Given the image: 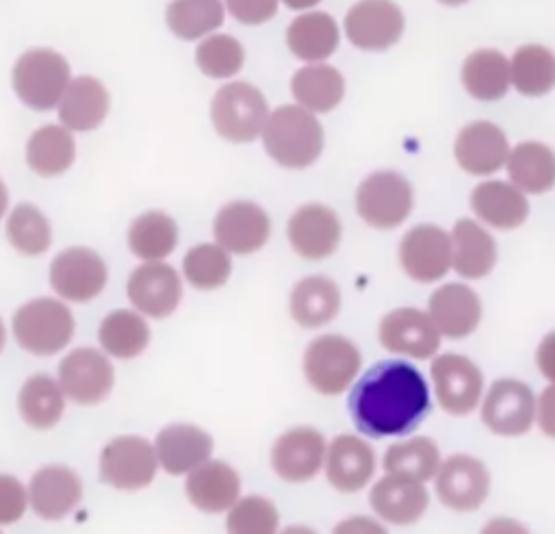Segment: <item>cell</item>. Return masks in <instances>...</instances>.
I'll use <instances>...</instances> for the list:
<instances>
[{
    "label": "cell",
    "instance_id": "obj_32",
    "mask_svg": "<svg viewBox=\"0 0 555 534\" xmlns=\"http://www.w3.org/2000/svg\"><path fill=\"white\" fill-rule=\"evenodd\" d=\"M286 43L297 59L317 63L334 54L338 48V26L332 15L312 11L291 22L286 30Z\"/></svg>",
    "mask_w": 555,
    "mask_h": 534
},
{
    "label": "cell",
    "instance_id": "obj_11",
    "mask_svg": "<svg viewBox=\"0 0 555 534\" xmlns=\"http://www.w3.org/2000/svg\"><path fill=\"white\" fill-rule=\"evenodd\" d=\"M451 234L434 224L410 228L399 243V260L403 271L416 282H436L451 267Z\"/></svg>",
    "mask_w": 555,
    "mask_h": 534
},
{
    "label": "cell",
    "instance_id": "obj_42",
    "mask_svg": "<svg viewBox=\"0 0 555 534\" xmlns=\"http://www.w3.org/2000/svg\"><path fill=\"white\" fill-rule=\"evenodd\" d=\"M169 30L180 39H199L223 24L221 0H173L165 11Z\"/></svg>",
    "mask_w": 555,
    "mask_h": 534
},
{
    "label": "cell",
    "instance_id": "obj_6",
    "mask_svg": "<svg viewBox=\"0 0 555 534\" xmlns=\"http://www.w3.org/2000/svg\"><path fill=\"white\" fill-rule=\"evenodd\" d=\"M360 363V352L349 339L323 334L304 352V376L317 393L338 395L356 380Z\"/></svg>",
    "mask_w": 555,
    "mask_h": 534
},
{
    "label": "cell",
    "instance_id": "obj_12",
    "mask_svg": "<svg viewBox=\"0 0 555 534\" xmlns=\"http://www.w3.org/2000/svg\"><path fill=\"white\" fill-rule=\"evenodd\" d=\"M403 13L392 0H360L345 17V33L360 50H388L403 35Z\"/></svg>",
    "mask_w": 555,
    "mask_h": 534
},
{
    "label": "cell",
    "instance_id": "obj_43",
    "mask_svg": "<svg viewBox=\"0 0 555 534\" xmlns=\"http://www.w3.org/2000/svg\"><path fill=\"white\" fill-rule=\"evenodd\" d=\"M182 271L195 289L210 291L228 282L232 260L228 250H223L219 243H199L184 254Z\"/></svg>",
    "mask_w": 555,
    "mask_h": 534
},
{
    "label": "cell",
    "instance_id": "obj_36",
    "mask_svg": "<svg viewBox=\"0 0 555 534\" xmlns=\"http://www.w3.org/2000/svg\"><path fill=\"white\" fill-rule=\"evenodd\" d=\"M291 91L299 106L314 113H327L343 100L345 80L336 67L319 63L297 69L291 80Z\"/></svg>",
    "mask_w": 555,
    "mask_h": 534
},
{
    "label": "cell",
    "instance_id": "obj_34",
    "mask_svg": "<svg viewBox=\"0 0 555 534\" xmlns=\"http://www.w3.org/2000/svg\"><path fill=\"white\" fill-rule=\"evenodd\" d=\"M512 182L527 193H544L555 185V152L538 141H522L507 154Z\"/></svg>",
    "mask_w": 555,
    "mask_h": 534
},
{
    "label": "cell",
    "instance_id": "obj_7",
    "mask_svg": "<svg viewBox=\"0 0 555 534\" xmlns=\"http://www.w3.org/2000/svg\"><path fill=\"white\" fill-rule=\"evenodd\" d=\"M412 185L397 171H375L356 191V211L373 228L390 230L412 213Z\"/></svg>",
    "mask_w": 555,
    "mask_h": 534
},
{
    "label": "cell",
    "instance_id": "obj_33",
    "mask_svg": "<svg viewBox=\"0 0 555 534\" xmlns=\"http://www.w3.org/2000/svg\"><path fill=\"white\" fill-rule=\"evenodd\" d=\"M464 89L483 102L499 100L509 89V61L499 50H475L462 65Z\"/></svg>",
    "mask_w": 555,
    "mask_h": 534
},
{
    "label": "cell",
    "instance_id": "obj_5",
    "mask_svg": "<svg viewBox=\"0 0 555 534\" xmlns=\"http://www.w3.org/2000/svg\"><path fill=\"white\" fill-rule=\"evenodd\" d=\"M267 117V100L249 82H228L210 102V119L215 130L234 143L254 141L262 132Z\"/></svg>",
    "mask_w": 555,
    "mask_h": 534
},
{
    "label": "cell",
    "instance_id": "obj_13",
    "mask_svg": "<svg viewBox=\"0 0 555 534\" xmlns=\"http://www.w3.org/2000/svg\"><path fill=\"white\" fill-rule=\"evenodd\" d=\"M438 402L449 415H468L477 408L483 376L473 360L460 354H442L429 367Z\"/></svg>",
    "mask_w": 555,
    "mask_h": 534
},
{
    "label": "cell",
    "instance_id": "obj_56",
    "mask_svg": "<svg viewBox=\"0 0 555 534\" xmlns=\"http://www.w3.org/2000/svg\"><path fill=\"white\" fill-rule=\"evenodd\" d=\"M499 525H501V523H490V525H488V527H492V530H496V527H499ZM503 525H505V527H518V525H516V523H503Z\"/></svg>",
    "mask_w": 555,
    "mask_h": 534
},
{
    "label": "cell",
    "instance_id": "obj_46",
    "mask_svg": "<svg viewBox=\"0 0 555 534\" xmlns=\"http://www.w3.org/2000/svg\"><path fill=\"white\" fill-rule=\"evenodd\" d=\"M278 523H280L278 508L260 495L236 499L230 506V514L225 521L230 532H241V534H271L278 530Z\"/></svg>",
    "mask_w": 555,
    "mask_h": 534
},
{
    "label": "cell",
    "instance_id": "obj_44",
    "mask_svg": "<svg viewBox=\"0 0 555 534\" xmlns=\"http://www.w3.org/2000/svg\"><path fill=\"white\" fill-rule=\"evenodd\" d=\"M50 224L37 206L20 204L11 211L7 221V237L17 252L26 256L43 254L50 247Z\"/></svg>",
    "mask_w": 555,
    "mask_h": 534
},
{
    "label": "cell",
    "instance_id": "obj_14",
    "mask_svg": "<svg viewBox=\"0 0 555 534\" xmlns=\"http://www.w3.org/2000/svg\"><path fill=\"white\" fill-rule=\"evenodd\" d=\"M535 417V399L531 389L512 378L496 380L486 393L481 419L490 432L501 436L525 434Z\"/></svg>",
    "mask_w": 555,
    "mask_h": 534
},
{
    "label": "cell",
    "instance_id": "obj_47",
    "mask_svg": "<svg viewBox=\"0 0 555 534\" xmlns=\"http://www.w3.org/2000/svg\"><path fill=\"white\" fill-rule=\"evenodd\" d=\"M26 491L13 475H0V525L22 519L26 510Z\"/></svg>",
    "mask_w": 555,
    "mask_h": 534
},
{
    "label": "cell",
    "instance_id": "obj_10",
    "mask_svg": "<svg viewBox=\"0 0 555 534\" xmlns=\"http://www.w3.org/2000/svg\"><path fill=\"white\" fill-rule=\"evenodd\" d=\"M59 380L63 393L69 399L82 406H91L108 397L115 371L102 352L93 347H78L61 360Z\"/></svg>",
    "mask_w": 555,
    "mask_h": 534
},
{
    "label": "cell",
    "instance_id": "obj_1",
    "mask_svg": "<svg viewBox=\"0 0 555 534\" xmlns=\"http://www.w3.org/2000/svg\"><path fill=\"white\" fill-rule=\"evenodd\" d=\"M356 428L373 438L418 428L429 412V389L418 369L403 360H382L366 369L349 395Z\"/></svg>",
    "mask_w": 555,
    "mask_h": 534
},
{
    "label": "cell",
    "instance_id": "obj_41",
    "mask_svg": "<svg viewBox=\"0 0 555 534\" xmlns=\"http://www.w3.org/2000/svg\"><path fill=\"white\" fill-rule=\"evenodd\" d=\"M440 465V452L434 438L416 436L395 443L384 454V471L416 482H427L436 475Z\"/></svg>",
    "mask_w": 555,
    "mask_h": 534
},
{
    "label": "cell",
    "instance_id": "obj_20",
    "mask_svg": "<svg viewBox=\"0 0 555 534\" xmlns=\"http://www.w3.org/2000/svg\"><path fill=\"white\" fill-rule=\"evenodd\" d=\"M128 297L141 313L160 319L176 310L182 284L171 265L150 260L130 274Z\"/></svg>",
    "mask_w": 555,
    "mask_h": 534
},
{
    "label": "cell",
    "instance_id": "obj_38",
    "mask_svg": "<svg viewBox=\"0 0 555 534\" xmlns=\"http://www.w3.org/2000/svg\"><path fill=\"white\" fill-rule=\"evenodd\" d=\"M509 82L522 96H544L555 87V54L538 43L520 46L509 63Z\"/></svg>",
    "mask_w": 555,
    "mask_h": 534
},
{
    "label": "cell",
    "instance_id": "obj_2",
    "mask_svg": "<svg viewBox=\"0 0 555 534\" xmlns=\"http://www.w3.org/2000/svg\"><path fill=\"white\" fill-rule=\"evenodd\" d=\"M267 154L282 167L304 169L312 165L323 150V128L304 106H278L262 126Z\"/></svg>",
    "mask_w": 555,
    "mask_h": 534
},
{
    "label": "cell",
    "instance_id": "obj_35",
    "mask_svg": "<svg viewBox=\"0 0 555 534\" xmlns=\"http://www.w3.org/2000/svg\"><path fill=\"white\" fill-rule=\"evenodd\" d=\"M76 156V143L65 126H41L26 143L28 167L39 176H59L72 167Z\"/></svg>",
    "mask_w": 555,
    "mask_h": 534
},
{
    "label": "cell",
    "instance_id": "obj_26",
    "mask_svg": "<svg viewBox=\"0 0 555 534\" xmlns=\"http://www.w3.org/2000/svg\"><path fill=\"white\" fill-rule=\"evenodd\" d=\"M33 510L43 519H61L74 510L82 497L80 478L61 465L39 469L28 486Z\"/></svg>",
    "mask_w": 555,
    "mask_h": 534
},
{
    "label": "cell",
    "instance_id": "obj_52",
    "mask_svg": "<svg viewBox=\"0 0 555 534\" xmlns=\"http://www.w3.org/2000/svg\"><path fill=\"white\" fill-rule=\"evenodd\" d=\"M321 0H284V4H288L291 9H310V7H314V4H319Z\"/></svg>",
    "mask_w": 555,
    "mask_h": 534
},
{
    "label": "cell",
    "instance_id": "obj_25",
    "mask_svg": "<svg viewBox=\"0 0 555 534\" xmlns=\"http://www.w3.org/2000/svg\"><path fill=\"white\" fill-rule=\"evenodd\" d=\"M189 501L202 512L215 514L228 510L241 491L238 473L223 460H204L189 471L184 484Z\"/></svg>",
    "mask_w": 555,
    "mask_h": 534
},
{
    "label": "cell",
    "instance_id": "obj_18",
    "mask_svg": "<svg viewBox=\"0 0 555 534\" xmlns=\"http://www.w3.org/2000/svg\"><path fill=\"white\" fill-rule=\"evenodd\" d=\"M325 438L314 428L286 430L271 447V467L284 482H306L321 471Z\"/></svg>",
    "mask_w": 555,
    "mask_h": 534
},
{
    "label": "cell",
    "instance_id": "obj_39",
    "mask_svg": "<svg viewBox=\"0 0 555 534\" xmlns=\"http://www.w3.org/2000/svg\"><path fill=\"white\" fill-rule=\"evenodd\" d=\"M178 243V226L163 211L139 215L128 230V247L145 260H160L173 252Z\"/></svg>",
    "mask_w": 555,
    "mask_h": 534
},
{
    "label": "cell",
    "instance_id": "obj_16",
    "mask_svg": "<svg viewBox=\"0 0 555 534\" xmlns=\"http://www.w3.org/2000/svg\"><path fill=\"white\" fill-rule=\"evenodd\" d=\"M212 232L223 250L232 254H251L269 241L271 219L256 202L236 200L217 213Z\"/></svg>",
    "mask_w": 555,
    "mask_h": 534
},
{
    "label": "cell",
    "instance_id": "obj_37",
    "mask_svg": "<svg viewBox=\"0 0 555 534\" xmlns=\"http://www.w3.org/2000/svg\"><path fill=\"white\" fill-rule=\"evenodd\" d=\"M63 389L48 373L30 376L22 384L17 395V408L22 419L35 430H50L59 423L63 415Z\"/></svg>",
    "mask_w": 555,
    "mask_h": 534
},
{
    "label": "cell",
    "instance_id": "obj_15",
    "mask_svg": "<svg viewBox=\"0 0 555 534\" xmlns=\"http://www.w3.org/2000/svg\"><path fill=\"white\" fill-rule=\"evenodd\" d=\"M106 265L89 247L63 250L50 265L52 289L72 302H89L106 287Z\"/></svg>",
    "mask_w": 555,
    "mask_h": 534
},
{
    "label": "cell",
    "instance_id": "obj_22",
    "mask_svg": "<svg viewBox=\"0 0 555 534\" xmlns=\"http://www.w3.org/2000/svg\"><path fill=\"white\" fill-rule=\"evenodd\" d=\"M429 319L442 336L462 339L477 330L481 319V302L477 293L460 282L436 289L427 302Z\"/></svg>",
    "mask_w": 555,
    "mask_h": 534
},
{
    "label": "cell",
    "instance_id": "obj_31",
    "mask_svg": "<svg viewBox=\"0 0 555 534\" xmlns=\"http://www.w3.org/2000/svg\"><path fill=\"white\" fill-rule=\"evenodd\" d=\"M288 308L293 319L304 328L325 326L340 308L338 284L325 276H308L295 284Z\"/></svg>",
    "mask_w": 555,
    "mask_h": 534
},
{
    "label": "cell",
    "instance_id": "obj_3",
    "mask_svg": "<svg viewBox=\"0 0 555 534\" xmlns=\"http://www.w3.org/2000/svg\"><path fill=\"white\" fill-rule=\"evenodd\" d=\"M67 82L69 63L63 54L50 48L26 50L13 65V91L35 111H50L56 106Z\"/></svg>",
    "mask_w": 555,
    "mask_h": 534
},
{
    "label": "cell",
    "instance_id": "obj_48",
    "mask_svg": "<svg viewBox=\"0 0 555 534\" xmlns=\"http://www.w3.org/2000/svg\"><path fill=\"white\" fill-rule=\"evenodd\" d=\"M228 11L243 24H262L278 11V0H225Z\"/></svg>",
    "mask_w": 555,
    "mask_h": 534
},
{
    "label": "cell",
    "instance_id": "obj_51",
    "mask_svg": "<svg viewBox=\"0 0 555 534\" xmlns=\"http://www.w3.org/2000/svg\"><path fill=\"white\" fill-rule=\"evenodd\" d=\"M345 530H356V532H384V527L375 521H366V519H347L343 523L336 525V532H345Z\"/></svg>",
    "mask_w": 555,
    "mask_h": 534
},
{
    "label": "cell",
    "instance_id": "obj_29",
    "mask_svg": "<svg viewBox=\"0 0 555 534\" xmlns=\"http://www.w3.org/2000/svg\"><path fill=\"white\" fill-rule=\"evenodd\" d=\"M473 213L488 226L509 230L518 228L529 215V202L516 185L505 180H486L470 193Z\"/></svg>",
    "mask_w": 555,
    "mask_h": 534
},
{
    "label": "cell",
    "instance_id": "obj_9",
    "mask_svg": "<svg viewBox=\"0 0 555 534\" xmlns=\"http://www.w3.org/2000/svg\"><path fill=\"white\" fill-rule=\"evenodd\" d=\"M490 491L486 465L468 454H453L436 471V495L440 504L457 512L477 510Z\"/></svg>",
    "mask_w": 555,
    "mask_h": 534
},
{
    "label": "cell",
    "instance_id": "obj_27",
    "mask_svg": "<svg viewBox=\"0 0 555 534\" xmlns=\"http://www.w3.org/2000/svg\"><path fill=\"white\" fill-rule=\"evenodd\" d=\"M108 113V91L93 76H78L67 82L59 100V119L65 128L87 132L98 128Z\"/></svg>",
    "mask_w": 555,
    "mask_h": 534
},
{
    "label": "cell",
    "instance_id": "obj_28",
    "mask_svg": "<svg viewBox=\"0 0 555 534\" xmlns=\"http://www.w3.org/2000/svg\"><path fill=\"white\" fill-rule=\"evenodd\" d=\"M212 438L197 425H167L156 436V458L171 475H182L210 458Z\"/></svg>",
    "mask_w": 555,
    "mask_h": 534
},
{
    "label": "cell",
    "instance_id": "obj_21",
    "mask_svg": "<svg viewBox=\"0 0 555 534\" xmlns=\"http://www.w3.org/2000/svg\"><path fill=\"white\" fill-rule=\"evenodd\" d=\"M453 152L464 171L488 176L505 165L509 145L505 132L492 122H473L457 132Z\"/></svg>",
    "mask_w": 555,
    "mask_h": 534
},
{
    "label": "cell",
    "instance_id": "obj_40",
    "mask_svg": "<svg viewBox=\"0 0 555 534\" xmlns=\"http://www.w3.org/2000/svg\"><path fill=\"white\" fill-rule=\"evenodd\" d=\"M100 345L115 358H134L150 343V328L143 317L119 308L108 313L98 330Z\"/></svg>",
    "mask_w": 555,
    "mask_h": 534
},
{
    "label": "cell",
    "instance_id": "obj_45",
    "mask_svg": "<svg viewBox=\"0 0 555 534\" xmlns=\"http://www.w3.org/2000/svg\"><path fill=\"white\" fill-rule=\"evenodd\" d=\"M243 46L232 35H210L195 50L197 67L210 78H230L243 67Z\"/></svg>",
    "mask_w": 555,
    "mask_h": 534
},
{
    "label": "cell",
    "instance_id": "obj_4",
    "mask_svg": "<svg viewBox=\"0 0 555 534\" xmlns=\"http://www.w3.org/2000/svg\"><path fill=\"white\" fill-rule=\"evenodd\" d=\"M13 334L26 352L52 356L74 336V317L63 302L37 297L26 302L13 315Z\"/></svg>",
    "mask_w": 555,
    "mask_h": 534
},
{
    "label": "cell",
    "instance_id": "obj_49",
    "mask_svg": "<svg viewBox=\"0 0 555 534\" xmlns=\"http://www.w3.org/2000/svg\"><path fill=\"white\" fill-rule=\"evenodd\" d=\"M535 419L546 436L555 438V382L546 386L535 404Z\"/></svg>",
    "mask_w": 555,
    "mask_h": 534
},
{
    "label": "cell",
    "instance_id": "obj_54",
    "mask_svg": "<svg viewBox=\"0 0 555 534\" xmlns=\"http://www.w3.org/2000/svg\"><path fill=\"white\" fill-rule=\"evenodd\" d=\"M438 2H442V4H447V7H457V4H464L466 0H438Z\"/></svg>",
    "mask_w": 555,
    "mask_h": 534
},
{
    "label": "cell",
    "instance_id": "obj_50",
    "mask_svg": "<svg viewBox=\"0 0 555 534\" xmlns=\"http://www.w3.org/2000/svg\"><path fill=\"white\" fill-rule=\"evenodd\" d=\"M535 363H538V369L540 373L555 382V330L548 332L540 345H538V352H535Z\"/></svg>",
    "mask_w": 555,
    "mask_h": 534
},
{
    "label": "cell",
    "instance_id": "obj_24",
    "mask_svg": "<svg viewBox=\"0 0 555 534\" xmlns=\"http://www.w3.org/2000/svg\"><path fill=\"white\" fill-rule=\"evenodd\" d=\"M369 504L377 517L395 525H408L421 519L429 504L423 482L386 473L369 493Z\"/></svg>",
    "mask_w": 555,
    "mask_h": 534
},
{
    "label": "cell",
    "instance_id": "obj_55",
    "mask_svg": "<svg viewBox=\"0 0 555 534\" xmlns=\"http://www.w3.org/2000/svg\"><path fill=\"white\" fill-rule=\"evenodd\" d=\"M4 341H7V332H4V326H2V321H0V349L4 347Z\"/></svg>",
    "mask_w": 555,
    "mask_h": 534
},
{
    "label": "cell",
    "instance_id": "obj_8",
    "mask_svg": "<svg viewBox=\"0 0 555 534\" xmlns=\"http://www.w3.org/2000/svg\"><path fill=\"white\" fill-rule=\"evenodd\" d=\"M156 467L158 458L154 445L132 434L113 438L100 454L102 482L121 491L147 486L156 475Z\"/></svg>",
    "mask_w": 555,
    "mask_h": 534
},
{
    "label": "cell",
    "instance_id": "obj_17",
    "mask_svg": "<svg viewBox=\"0 0 555 534\" xmlns=\"http://www.w3.org/2000/svg\"><path fill=\"white\" fill-rule=\"evenodd\" d=\"M379 341L392 354L429 358L440 347V332L418 308H397L379 321Z\"/></svg>",
    "mask_w": 555,
    "mask_h": 534
},
{
    "label": "cell",
    "instance_id": "obj_53",
    "mask_svg": "<svg viewBox=\"0 0 555 534\" xmlns=\"http://www.w3.org/2000/svg\"><path fill=\"white\" fill-rule=\"evenodd\" d=\"M7 206H9V193H7L4 182L0 180V219H2V215H4V211H7Z\"/></svg>",
    "mask_w": 555,
    "mask_h": 534
},
{
    "label": "cell",
    "instance_id": "obj_23",
    "mask_svg": "<svg viewBox=\"0 0 555 534\" xmlns=\"http://www.w3.org/2000/svg\"><path fill=\"white\" fill-rule=\"evenodd\" d=\"M325 449V475L336 491L356 493L369 484L375 473V454L369 443L340 434Z\"/></svg>",
    "mask_w": 555,
    "mask_h": 534
},
{
    "label": "cell",
    "instance_id": "obj_30",
    "mask_svg": "<svg viewBox=\"0 0 555 534\" xmlns=\"http://www.w3.org/2000/svg\"><path fill=\"white\" fill-rule=\"evenodd\" d=\"M451 265L464 278H483L496 263L494 239L473 219L462 217L455 221L451 232Z\"/></svg>",
    "mask_w": 555,
    "mask_h": 534
},
{
    "label": "cell",
    "instance_id": "obj_19",
    "mask_svg": "<svg viewBox=\"0 0 555 534\" xmlns=\"http://www.w3.org/2000/svg\"><path fill=\"white\" fill-rule=\"evenodd\" d=\"M340 219L330 206L310 202L291 215L286 234L299 256L319 260L334 254L340 243Z\"/></svg>",
    "mask_w": 555,
    "mask_h": 534
}]
</instances>
